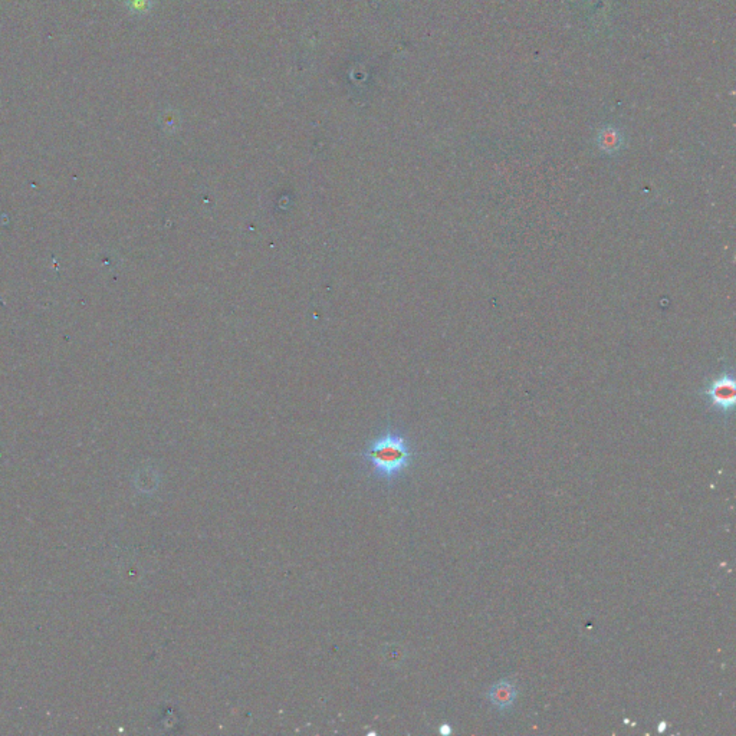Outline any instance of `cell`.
I'll use <instances>...</instances> for the list:
<instances>
[{"label": "cell", "instance_id": "6da1fadb", "mask_svg": "<svg viewBox=\"0 0 736 736\" xmlns=\"http://www.w3.org/2000/svg\"><path fill=\"white\" fill-rule=\"evenodd\" d=\"M364 459L380 478L394 479L410 466L413 450L402 433L388 429L368 443Z\"/></svg>", "mask_w": 736, "mask_h": 736}, {"label": "cell", "instance_id": "7a4b0ae2", "mask_svg": "<svg viewBox=\"0 0 736 736\" xmlns=\"http://www.w3.org/2000/svg\"><path fill=\"white\" fill-rule=\"evenodd\" d=\"M703 395L715 412L720 414L732 413L736 402V383L733 374L725 371L715 377L703 388Z\"/></svg>", "mask_w": 736, "mask_h": 736}, {"label": "cell", "instance_id": "3957f363", "mask_svg": "<svg viewBox=\"0 0 736 736\" xmlns=\"http://www.w3.org/2000/svg\"><path fill=\"white\" fill-rule=\"evenodd\" d=\"M518 696L517 685L511 681H499L493 686H490L488 692L489 702L498 709V710H507L515 705Z\"/></svg>", "mask_w": 736, "mask_h": 736}, {"label": "cell", "instance_id": "277c9868", "mask_svg": "<svg viewBox=\"0 0 736 736\" xmlns=\"http://www.w3.org/2000/svg\"><path fill=\"white\" fill-rule=\"evenodd\" d=\"M595 144L603 154L615 155L625 147V134L614 126H604L597 133Z\"/></svg>", "mask_w": 736, "mask_h": 736}, {"label": "cell", "instance_id": "5b68a950", "mask_svg": "<svg viewBox=\"0 0 736 736\" xmlns=\"http://www.w3.org/2000/svg\"><path fill=\"white\" fill-rule=\"evenodd\" d=\"M439 732H440L441 735H450V733H451V727H450V725L443 723V725L439 727Z\"/></svg>", "mask_w": 736, "mask_h": 736}, {"label": "cell", "instance_id": "8992f818", "mask_svg": "<svg viewBox=\"0 0 736 736\" xmlns=\"http://www.w3.org/2000/svg\"><path fill=\"white\" fill-rule=\"evenodd\" d=\"M666 729H667V723H666L664 720H661V722L659 723V726H657V730H659V733H663V732H664Z\"/></svg>", "mask_w": 736, "mask_h": 736}]
</instances>
